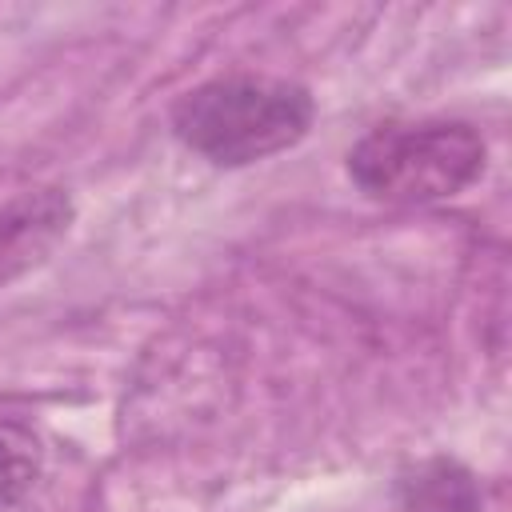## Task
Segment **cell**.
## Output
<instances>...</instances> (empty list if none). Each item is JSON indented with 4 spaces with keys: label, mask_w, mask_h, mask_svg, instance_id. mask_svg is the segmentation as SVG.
<instances>
[{
    "label": "cell",
    "mask_w": 512,
    "mask_h": 512,
    "mask_svg": "<svg viewBox=\"0 0 512 512\" xmlns=\"http://www.w3.org/2000/svg\"><path fill=\"white\" fill-rule=\"evenodd\" d=\"M312 96L296 80L232 72L196 84L172 108V132L220 168L256 164L304 140Z\"/></svg>",
    "instance_id": "1"
},
{
    "label": "cell",
    "mask_w": 512,
    "mask_h": 512,
    "mask_svg": "<svg viewBox=\"0 0 512 512\" xmlns=\"http://www.w3.org/2000/svg\"><path fill=\"white\" fill-rule=\"evenodd\" d=\"M484 160V136L464 120L380 124L348 152V176L372 200L432 204L472 188Z\"/></svg>",
    "instance_id": "2"
},
{
    "label": "cell",
    "mask_w": 512,
    "mask_h": 512,
    "mask_svg": "<svg viewBox=\"0 0 512 512\" xmlns=\"http://www.w3.org/2000/svg\"><path fill=\"white\" fill-rule=\"evenodd\" d=\"M72 200L60 188L20 192L0 204V284L16 280L32 264H40L52 244L68 232Z\"/></svg>",
    "instance_id": "3"
},
{
    "label": "cell",
    "mask_w": 512,
    "mask_h": 512,
    "mask_svg": "<svg viewBox=\"0 0 512 512\" xmlns=\"http://www.w3.org/2000/svg\"><path fill=\"white\" fill-rule=\"evenodd\" d=\"M404 512H480V488L456 460H424L400 476Z\"/></svg>",
    "instance_id": "4"
},
{
    "label": "cell",
    "mask_w": 512,
    "mask_h": 512,
    "mask_svg": "<svg viewBox=\"0 0 512 512\" xmlns=\"http://www.w3.org/2000/svg\"><path fill=\"white\" fill-rule=\"evenodd\" d=\"M40 476V440L20 424H0V504L20 500Z\"/></svg>",
    "instance_id": "5"
}]
</instances>
